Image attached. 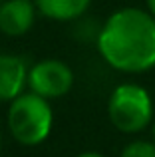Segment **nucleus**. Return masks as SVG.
Listing matches in <instances>:
<instances>
[{
  "label": "nucleus",
  "mask_w": 155,
  "mask_h": 157,
  "mask_svg": "<svg viewBox=\"0 0 155 157\" xmlns=\"http://www.w3.org/2000/svg\"><path fill=\"white\" fill-rule=\"evenodd\" d=\"M147 10L151 16H155V0H147Z\"/></svg>",
  "instance_id": "obj_10"
},
{
  "label": "nucleus",
  "mask_w": 155,
  "mask_h": 157,
  "mask_svg": "<svg viewBox=\"0 0 155 157\" xmlns=\"http://www.w3.org/2000/svg\"><path fill=\"white\" fill-rule=\"evenodd\" d=\"M92 0H36V8L42 16L58 22H72L88 12Z\"/></svg>",
  "instance_id": "obj_7"
},
{
  "label": "nucleus",
  "mask_w": 155,
  "mask_h": 157,
  "mask_svg": "<svg viewBox=\"0 0 155 157\" xmlns=\"http://www.w3.org/2000/svg\"><path fill=\"white\" fill-rule=\"evenodd\" d=\"M36 2L4 0L0 4V32L6 36H24L36 20Z\"/></svg>",
  "instance_id": "obj_5"
},
{
  "label": "nucleus",
  "mask_w": 155,
  "mask_h": 157,
  "mask_svg": "<svg viewBox=\"0 0 155 157\" xmlns=\"http://www.w3.org/2000/svg\"><path fill=\"white\" fill-rule=\"evenodd\" d=\"M8 131L20 145H40L46 141L54 125V113L50 100L38 94H20L10 101L8 109Z\"/></svg>",
  "instance_id": "obj_2"
},
{
  "label": "nucleus",
  "mask_w": 155,
  "mask_h": 157,
  "mask_svg": "<svg viewBox=\"0 0 155 157\" xmlns=\"http://www.w3.org/2000/svg\"><path fill=\"white\" fill-rule=\"evenodd\" d=\"M153 139H155V119H153Z\"/></svg>",
  "instance_id": "obj_11"
},
{
  "label": "nucleus",
  "mask_w": 155,
  "mask_h": 157,
  "mask_svg": "<svg viewBox=\"0 0 155 157\" xmlns=\"http://www.w3.org/2000/svg\"><path fill=\"white\" fill-rule=\"evenodd\" d=\"M108 117L121 133H139L153 123V100L139 84H119L108 100Z\"/></svg>",
  "instance_id": "obj_3"
},
{
  "label": "nucleus",
  "mask_w": 155,
  "mask_h": 157,
  "mask_svg": "<svg viewBox=\"0 0 155 157\" xmlns=\"http://www.w3.org/2000/svg\"><path fill=\"white\" fill-rule=\"evenodd\" d=\"M28 86V66L20 56L0 54V101H12Z\"/></svg>",
  "instance_id": "obj_6"
},
{
  "label": "nucleus",
  "mask_w": 155,
  "mask_h": 157,
  "mask_svg": "<svg viewBox=\"0 0 155 157\" xmlns=\"http://www.w3.org/2000/svg\"><path fill=\"white\" fill-rule=\"evenodd\" d=\"M119 157H155V141L135 139L121 149Z\"/></svg>",
  "instance_id": "obj_8"
},
{
  "label": "nucleus",
  "mask_w": 155,
  "mask_h": 157,
  "mask_svg": "<svg viewBox=\"0 0 155 157\" xmlns=\"http://www.w3.org/2000/svg\"><path fill=\"white\" fill-rule=\"evenodd\" d=\"M0 4H2V0H0Z\"/></svg>",
  "instance_id": "obj_12"
},
{
  "label": "nucleus",
  "mask_w": 155,
  "mask_h": 157,
  "mask_svg": "<svg viewBox=\"0 0 155 157\" xmlns=\"http://www.w3.org/2000/svg\"><path fill=\"white\" fill-rule=\"evenodd\" d=\"M97 52L117 72H149L155 68V16L135 6L112 12L97 34Z\"/></svg>",
  "instance_id": "obj_1"
},
{
  "label": "nucleus",
  "mask_w": 155,
  "mask_h": 157,
  "mask_svg": "<svg viewBox=\"0 0 155 157\" xmlns=\"http://www.w3.org/2000/svg\"><path fill=\"white\" fill-rule=\"evenodd\" d=\"M74 86V72L62 60H40L28 70V88L30 92L46 98L58 100L66 96Z\"/></svg>",
  "instance_id": "obj_4"
},
{
  "label": "nucleus",
  "mask_w": 155,
  "mask_h": 157,
  "mask_svg": "<svg viewBox=\"0 0 155 157\" xmlns=\"http://www.w3.org/2000/svg\"><path fill=\"white\" fill-rule=\"evenodd\" d=\"M78 157H105V155L97 153V151H84V153H80Z\"/></svg>",
  "instance_id": "obj_9"
},
{
  "label": "nucleus",
  "mask_w": 155,
  "mask_h": 157,
  "mask_svg": "<svg viewBox=\"0 0 155 157\" xmlns=\"http://www.w3.org/2000/svg\"><path fill=\"white\" fill-rule=\"evenodd\" d=\"M0 139H2V137H0Z\"/></svg>",
  "instance_id": "obj_13"
}]
</instances>
